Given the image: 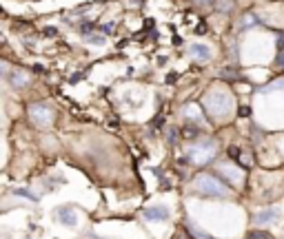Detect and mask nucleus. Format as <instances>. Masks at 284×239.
<instances>
[{
	"label": "nucleus",
	"mask_w": 284,
	"mask_h": 239,
	"mask_svg": "<svg viewBox=\"0 0 284 239\" xmlns=\"http://www.w3.org/2000/svg\"><path fill=\"white\" fill-rule=\"evenodd\" d=\"M191 186L198 195H204V197H215V199L231 197V188L227 186V182L222 177L211 175V173H198L193 177Z\"/></svg>",
	"instance_id": "1"
},
{
	"label": "nucleus",
	"mask_w": 284,
	"mask_h": 239,
	"mask_svg": "<svg viewBox=\"0 0 284 239\" xmlns=\"http://www.w3.org/2000/svg\"><path fill=\"white\" fill-rule=\"evenodd\" d=\"M217 157V142L211 138L196 140L189 149H186V162L191 166H207Z\"/></svg>",
	"instance_id": "2"
},
{
	"label": "nucleus",
	"mask_w": 284,
	"mask_h": 239,
	"mask_svg": "<svg viewBox=\"0 0 284 239\" xmlns=\"http://www.w3.org/2000/svg\"><path fill=\"white\" fill-rule=\"evenodd\" d=\"M233 95L229 91H222V89H211L207 95H204V109L211 118L215 120H222L227 118L229 113L233 111Z\"/></svg>",
	"instance_id": "3"
},
{
	"label": "nucleus",
	"mask_w": 284,
	"mask_h": 239,
	"mask_svg": "<svg viewBox=\"0 0 284 239\" xmlns=\"http://www.w3.org/2000/svg\"><path fill=\"white\" fill-rule=\"evenodd\" d=\"M27 113H29V120H31V124L40 126V128H47L53 124V120H56V113H53V109L49 104L45 102H31L27 107Z\"/></svg>",
	"instance_id": "4"
},
{
	"label": "nucleus",
	"mask_w": 284,
	"mask_h": 239,
	"mask_svg": "<svg viewBox=\"0 0 284 239\" xmlns=\"http://www.w3.org/2000/svg\"><path fill=\"white\" fill-rule=\"evenodd\" d=\"M282 219V211L277 206H267L253 215V224L256 226H275Z\"/></svg>",
	"instance_id": "5"
},
{
	"label": "nucleus",
	"mask_w": 284,
	"mask_h": 239,
	"mask_svg": "<svg viewBox=\"0 0 284 239\" xmlns=\"http://www.w3.org/2000/svg\"><path fill=\"white\" fill-rule=\"evenodd\" d=\"M242 166H233V164H217V177H225V182H233L235 186H242L244 173Z\"/></svg>",
	"instance_id": "6"
},
{
	"label": "nucleus",
	"mask_w": 284,
	"mask_h": 239,
	"mask_svg": "<svg viewBox=\"0 0 284 239\" xmlns=\"http://www.w3.org/2000/svg\"><path fill=\"white\" fill-rule=\"evenodd\" d=\"M140 217L149 224H158V222H167V219L171 217V211H169L167 206H149L140 213Z\"/></svg>",
	"instance_id": "7"
},
{
	"label": "nucleus",
	"mask_w": 284,
	"mask_h": 239,
	"mask_svg": "<svg viewBox=\"0 0 284 239\" xmlns=\"http://www.w3.org/2000/svg\"><path fill=\"white\" fill-rule=\"evenodd\" d=\"M53 217H56L62 226H69V228H76L78 226V211L74 206H58L56 211H53Z\"/></svg>",
	"instance_id": "8"
},
{
	"label": "nucleus",
	"mask_w": 284,
	"mask_h": 239,
	"mask_svg": "<svg viewBox=\"0 0 284 239\" xmlns=\"http://www.w3.org/2000/svg\"><path fill=\"white\" fill-rule=\"evenodd\" d=\"M7 80L11 82V87H14V89H25V87H29V82H31V78H29V73H27V71H22V69H16V71H11Z\"/></svg>",
	"instance_id": "9"
},
{
	"label": "nucleus",
	"mask_w": 284,
	"mask_h": 239,
	"mask_svg": "<svg viewBox=\"0 0 284 239\" xmlns=\"http://www.w3.org/2000/svg\"><path fill=\"white\" fill-rule=\"evenodd\" d=\"M182 113H184V118L186 120H191V122H196V124H202L204 122V115H202V109L198 107V104H184V109H182Z\"/></svg>",
	"instance_id": "10"
},
{
	"label": "nucleus",
	"mask_w": 284,
	"mask_h": 239,
	"mask_svg": "<svg viewBox=\"0 0 284 239\" xmlns=\"http://www.w3.org/2000/svg\"><path fill=\"white\" fill-rule=\"evenodd\" d=\"M189 53H191V58L198 60V62H209L211 60V49L204 47V45H191Z\"/></svg>",
	"instance_id": "11"
},
{
	"label": "nucleus",
	"mask_w": 284,
	"mask_h": 239,
	"mask_svg": "<svg viewBox=\"0 0 284 239\" xmlns=\"http://www.w3.org/2000/svg\"><path fill=\"white\" fill-rule=\"evenodd\" d=\"M258 24H260L258 16L253 14V11H246L242 16V20H240V29H253V27H258Z\"/></svg>",
	"instance_id": "12"
},
{
	"label": "nucleus",
	"mask_w": 284,
	"mask_h": 239,
	"mask_svg": "<svg viewBox=\"0 0 284 239\" xmlns=\"http://www.w3.org/2000/svg\"><path fill=\"white\" fill-rule=\"evenodd\" d=\"M186 228H189V232H191V237H193V239H215V237H211L209 232H204V230L200 228V226H196V224H193L191 219L186 222Z\"/></svg>",
	"instance_id": "13"
},
{
	"label": "nucleus",
	"mask_w": 284,
	"mask_h": 239,
	"mask_svg": "<svg viewBox=\"0 0 284 239\" xmlns=\"http://www.w3.org/2000/svg\"><path fill=\"white\" fill-rule=\"evenodd\" d=\"M87 42H91L93 47H102V45H107V38H105V36H93V33H89V36H87Z\"/></svg>",
	"instance_id": "14"
},
{
	"label": "nucleus",
	"mask_w": 284,
	"mask_h": 239,
	"mask_svg": "<svg viewBox=\"0 0 284 239\" xmlns=\"http://www.w3.org/2000/svg\"><path fill=\"white\" fill-rule=\"evenodd\" d=\"M246 239H271V232H267V230H249Z\"/></svg>",
	"instance_id": "15"
},
{
	"label": "nucleus",
	"mask_w": 284,
	"mask_h": 239,
	"mask_svg": "<svg viewBox=\"0 0 284 239\" xmlns=\"http://www.w3.org/2000/svg\"><path fill=\"white\" fill-rule=\"evenodd\" d=\"M217 11H222V14H229V11L233 9V3H229V0H217Z\"/></svg>",
	"instance_id": "16"
},
{
	"label": "nucleus",
	"mask_w": 284,
	"mask_h": 239,
	"mask_svg": "<svg viewBox=\"0 0 284 239\" xmlns=\"http://www.w3.org/2000/svg\"><path fill=\"white\" fill-rule=\"evenodd\" d=\"M167 138H169V144H176L178 142V138H180V133H178V128H169L167 131Z\"/></svg>",
	"instance_id": "17"
},
{
	"label": "nucleus",
	"mask_w": 284,
	"mask_h": 239,
	"mask_svg": "<svg viewBox=\"0 0 284 239\" xmlns=\"http://www.w3.org/2000/svg\"><path fill=\"white\" fill-rule=\"evenodd\" d=\"M193 3H196L198 7H202V9H211V7H215L217 0H193Z\"/></svg>",
	"instance_id": "18"
},
{
	"label": "nucleus",
	"mask_w": 284,
	"mask_h": 239,
	"mask_svg": "<svg viewBox=\"0 0 284 239\" xmlns=\"http://www.w3.org/2000/svg\"><path fill=\"white\" fill-rule=\"evenodd\" d=\"M14 193H16V195H22V197H29L31 201H38V195H31L29 191H25V188H16Z\"/></svg>",
	"instance_id": "19"
},
{
	"label": "nucleus",
	"mask_w": 284,
	"mask_h": 239,
	"mask_svg": "<svg viewBox=\"0 0 284 239\" xmlns=\"http://www.w3.org/2000/svg\"><path fill=\"white\" fill-rule=\"evenodd\" d=\"M100 31L102 33H113V31H116V27H113V22H107V24H102V27H100Z\"/></svg>",
	"instance_id": "20"
},
{
	"label": "nucleus",
	"mask_w": 284,
	"mask_h": 239,
	"mask_svg": "<svg viewBox=\"0 0 284 239\" xmlns=\"http://www.w3.org/2000/svg\"><path fill=\"white\" fill-rule=\"evenodd\" d=\"M200 133H198V128H193V126H189V128H184V138H198Z\"/></svg>",
	"instance_id": "21"
},
{
	"label": "nucleus",
	"mask_w": 284,
	"mask_h": 239,
	"mask_svg": "<svg viewBox=\"0 0 284 239\" xmlns=\"http://www.w3.org/2000/svg\"><path fill=\"white\" fill-rule=\"evenodd\" d=\"M275 66H277V69H284V53H280V56H277Z\"/></svg>",
	"instance_id": "22"
},
{
	"label": "nucleus",
	"mask_w": 284,
	"mask_h": 239,
	"mask_svg": "<svg viewBox=\"0 0 284 239\" xmlns=\"http://www.w3.org/2000/svg\"><path fill=\"white\" fill-rule=\"evenodd\" d=\"M240 115H242V118L251 115V109H249V107H240Z\"/></svg>",
	"instance_id": "23"
},
{
	"label": "nucleus",
	"mask_w": 284,
	"mask_h": 239,
	"mask_svg": "<svg viewBox=\"0 0 284 239\" xmlns=\"http://www.w3.org/2000/svg\"><path fill=\"white\" fill-rule=\"evenodd\" d=\"M222 76H227L229 80H231V78H235V71L233 69H225V71H222Z\"/></svg>",
	"instance_id": "24"
},
{
	"label": "nucleus",
	"mask_w": 284,
	"mask_h": 239,
	"mask_svg": "<svg viewBox=\"0 0 284 239\" xmlns=\"http://www.w3.org/2000/svg\"><path fill=\"white\" fill-rule=\"evenodd\" d=\"M277 47H280V49L284 47V36H280V38H277Z\"/></svg>",
	"instance_id": "25"
},
{
	"label": "nucleus",
	"mask_w": 284,
	"mask_h": 239,
	"mask_svg": "<svg viewBox=\"0 0 284 239\" xmlns=\"http://www.w3.org/2000/svg\"><path fill=\"white\" fill-rule=\"evenodd\" d=\"M89 239H102L100 235H96V232H89Z\"/></svg>",
	"instance_id": "26"
}]
</instances>
